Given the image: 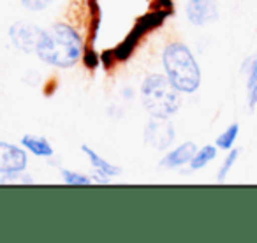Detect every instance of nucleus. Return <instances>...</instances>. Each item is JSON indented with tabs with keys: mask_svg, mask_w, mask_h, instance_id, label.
Listing matches in <instances>:
<instances>
[{
	"mask_svg": "<svg viewBox=\"0 0 257 243\" xmlns=\"http://www.w3.org/2000/svg\"><path fill=\"white\" fill-rule=\"evenodd\" d=\"M36 53L44 64L60 69H69L78 64L83 53L81 36L72 27L57 23L43 30L37 43Z\"/></svg>",
	"mask_w": 257,
	"mask_h": 243,
	"instance_id": "1",
	"label": "nucleus"
},
{
	"mask_svg": "<svg viewBox=\"0 0 257 243\" xmlns=\"http://www.w3.org/2000/svg\"><path fill=\"white\" fill-rule=\"evenodd\" d=\"M162 65L166 69L169 81L180 92L192 93L199 88L201 71L194 55L182 43H171L162 53Z\"/></svg>",
	"mask_w": 257,
	"mask_h": 243,
	"instance_id": "2",
	"label": "nucleus"
},
{
	"mask_svg": "<svg viewBox=\"0 0 257 243\" xmlns=\"http://www.w3.org/2000/svg\"><path fill=\"white\" fill-rule=\"evenodd\" d=\"M141 100L152 116L169 118L182 106L180 90L169 81L168 76L148 74L141 85Z\"/></svg>",
	"mask_w": 257,
	"mask_h": 243,
	"instance_id": "3",
	"label": "nucleus"
},
{
	"mask_svg": "<svg viewBox=\"0 0 257 243\" xmlns=\"http://www.w3.org/2000/svg\"><path fill=\"white\" fill-rule=\"evenodd\" d=\"M145 141L155 150H166L175 141V127L168 118L152 116L145 129Z\"/></svg>",
	"mask_w": 257,
	"mask_h": 243,
	"instance_id": "4",
	"label": "nucleus"
},
{
	"mask_svg": "<svg viewBox=\"0 0 257 243\" xmlns=\"http://www.w3.org/2000/svg\"><path fill=\"white\" fill-rule=\"evenodd\" d=\"M27 164H29V157L23 148L0 141V175H18L25 171Z\"/></svg>",
	"mask_w": 257,
	"mask_h": 243,
	"instance_id": "5",
	"label": "nucleus"
},
{
	"mask_svg": "<svg viewBox=\"0 0 257 243\" xmlns=\"http://www.w3.org/2000/svg\"><path fill=\"white\" fill-rule=\"evenodd\" d=\"M43 30L34 23L18 22L9 29V37H11L13 44L23 53H36L37 43Z\"/></svg>",
	"mask_w": 257,
	"mask_h": 243,
	"instance_id": "6",
	"label": "nucleus"
},
{
	"mask_svg": "<svg viewBox=\"0 0 257 243\" xmlns=\"http://www.w3.org/2000/svg\"><path fill=\"white\" fill-rule=\"evenodd\" d=\"M187 18L192 25L203 27L218 18V9L213 4V0H189Z\"/></svg>",
	"mask_w": 257,
	"mask_h": 243,
	"instance_id": "7",
	"label": "nucleus"
},
{
	"mask_svg": "<svg viewBox=\"0 0 257 243\" xmlns=\"http://www.w3.org/2000/svg\"><path fill=\"white\" fill-rule=\"evenodd\" d=\"M197 148L192 141H187V143L180 145L178 148H175L173 152H169L164 159L161 161L162 168H182L185 164H190L192 157L196 155Z\"/></svg>",
	"mask_w": 257,
	"mask_h": 243,
	"instance_id": "8",
	"label": "nucleus"
},
{
	"mask_svg": "<svg viewBox=\"0 0 257 243\" xmlns=\"http://www.w3.org/2000/svg\"><path fill=\"white\" fill-rule=\"evenodd\" d=\"M81 152L88 157L90 164L97 169V173H99L100 176H118L121 173V168H118V166L107 162L106 159L100 157L97 152H93L88 145H81Z\"/></svg>",
	"mask_w": 257,
	"mask_h": 243,
	"instance_id": "9",
	"label": "nucleus"
},
{
	"mask_svg": "<svg viewBox=\"0 0 257 243\" xmlns=\"http://www.w3.org/2000/svg\"><path fill=\"white\" fill-rule=\"evenodd\" d=\"M22 145L37 157H53V148H51L50 141L43 136L27 134V136L22 138Z\"/></svg>",
	"mask_w": 257,
	"mask_h": 243,
	"instance_id": "10",
	"label": "nucleus"
},
{
	"mask_svg": "<svg viewBox=\"0 0 257 243\" xmlns=\"http://www.w3.org/2000/svg\"><path fill=\"white\" fill-rule=\"evenodd\" d=\"M143 34H145V29L138 23V25L134 27L133 32H131V36H128L127 39L114 50V58H116V60H127V58L131 57V53L134 51L138 41H140V37L143 36Z\"/></svg>",
	"mask_w": 257,
	"mask_h": 243,
	"instance_id": "11",
	"label": "nucleus"
},
{
	"mask_svg": "<svg viewBox=\"0 0 257 243\" xmlns=\"http://www.w3.org/2000/svg\"><path fill=\"white\" fill-rule=\"evenodd\" d=\"M215 155H217V148L208 145V147H203L201 150L196 152V155L190 161V169H201L208 164L210 161H213Z\"/></svg>",
	"mask_w": 257,
	"mask_h": 243,
	"instance_id": "12",
	"label": "nucleus"
},
{
	"mask_svg": "<svg viewBox=\"0 0 257 243\" xmlns=\"http://www.w3.org/2000/svg\"><path fill=\"white\" fill-rule=\"evenodd\" d=\"M238 129H239L238 124H232V126H229L227 129H225L224 133L217 138V147L222 148V150H231V147L234 145V141H236V136H238Z\"/></svg>",
	"mask_w": 257,
	"mask_h": 243,
	"instance_id": "13",
	"label": "nucleus"
},
{
	"mask_svg": "<svg viewBox=\"0 0 257 243\" xmlns=\"http://www.w3.org/2000/svg\"><path fill=\"white\" fill-rule=\"evenodd\" d=\"M248 106L250 109L257 106V60L252 64V69H250V76H248Z\"/></svg>",
	"mask_w": 257,
	"mask_h": 243,
	"instance_id": "14",
	"label": "nucleus"
},
{
	"mask_svg": "<svg viewBox=\"0 0 257 243\" xmlns=\"http://www.w3.org/2000/svg\"><path fill=\"white\" fill-rule=\"evenodd\" d=\"M62 178L67 185H90L92 183V178L81 175V173L76 171H69V169H62Z\"/></svg>",
	"mask_w": 257,
	"mask_h": 243,
	"instance_id": "15",
	"label": "nucleus"
},
{
	"mask_svg": "<svg viewBox=\"0 0 257 243\" xmlns=\"http://www.w3.org/2000/svg\"><path fill=\"white\" fill-rule=\"evenodd\" d=\"M238 154H239L238 150H232L231 154H229L227 157H225L224 164H222V168H220V173H218V182H224V180H225V176H227L229 169L232 168V164H234V161H236V159H238Z\"/></svg>",
	"mask_w": 257,
	"mask_h": 243,
	"instance_id": "16",
	"label": "nucleus"
},
{
	"mask_svg": "<svg viewBox=\"0 0 257 243\" xmlns=\"http://www.w3.org/2000/svg\"><path fill=\"white\" fill-rule=\"evenodd\" d=\"M22 6L29 11H43L50 6V0H22Z\"/></svg>",
	"mask_w": 257,
	"mask_h": 243,
	"instance_id": "17",
	"label": "nucleus"
},
{
	"mask_svg": "<svg viewBox=\"0 0 257 243\" xmlns=\"http://www.w3.org/2000/svg\"><path fill=\"white\" fill-rule=\"evenodd\" d=\"M99 60H100V57L93 50H88L83 55V62H85V65L88 69H95L97 65H99Z\"/></svg>",
	"mask_w": 257,
	"mask_h": 243,
	"instance_id": "18",
	"label": "nucleus"
},
{
	"mask_svg": "<svg viewBox=\"0 0 257 243\" xmlns=\"http://www.w3.org/2000/svg\"><path fill=\"white\" fill-rule=\"evenodd\" d=\"M157 2L166 9V11H169V13L173 11V2H171V0H157Z\"/></svg>",
	"mask_w": 257,
	"mask_h": 243,
	"instance_id": "19",
	"label": "nucleus"
}]
</instances>
